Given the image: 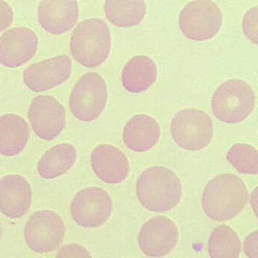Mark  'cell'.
<instances>
[{
  "label": "cell",
  "mask_w": 258,
  "mask_h": 258,
  "mask_svg": "<svg viewBox=\"0 0 258 258\" xmlns=\"http://www.w3.org/2000/svg\"><path fill=\"white\" fill-rule=\"evenodd\" d=\"M161 137L158 122L146 114H137L125 125L123 140L125 146L135 152H146L156 146Z\"/></svg>",
  "instance_id": "17"
},
{
  "label": "cell",
  "mask_w": 258,
  "mask_h": 258,
  "mask_svg": "<svg viewBox=\"0 0 258 258\" xmlns=\"http://www.w3.org/2000/svg\"><path fill=\"white\" fill-rule=\"evenodd\" d=\"M255 105L253 88L241 79L228 80L220 84L211 99L214 115L229 124L244 121L253 112Z\"/></svg>",
  "instance_id": "4"
},
{
  "label": "cell",
  "mask_w": 258,
  "mask_h": 258,
  "mask_svg": "<svg viewBox=\"0 0 258 258\" xmlns=\"http://www.w3.org/2000/svg\"><path fill=\"white\" fill-rule=\"evenodd\" d=\"M248 191L244 182L233 174H222L211 179L204 188L202 207L215 221H228L245 207Z\"/></svg>",
  "instance_id": "1"
},
{
  "label": "cell",
  "mask_w": 258,
  "mask_h": 258,
  "mask_svg": "<svg viewBox=\"0 0 258 258\" xmlns=\"http://www.w3.org/2000/svg\"><path fill=\"white\" fill-rule=\"evenodd\" d=\"M137 199L146 209L154 212L171 211L180 202L182 187L176 173L164 167L146 169L136 184Z\"/></svg>",
  "instance_id": "2"
},
{
  "label": "cell",
  "mask_w": 258,
  "mask_h": 258,
  "mask_svg": "<svg viewBox=\"0 0 258 258\" xmlns=\"http://www.w3.org/2000/svg\"><path fill=\"white\" fill-rule=\"evenodd\" d=\"M66 231V225L59 214L50 210H41L28 219L24 237L33 251L46 253L54 251L61 245Z\"/></svg>",
  "instance_id": "8"
},
{
  "label": "cell",
  "mask_w": 258,
  "mask_h": 258,
  "mask_svg": "<svg viewBox=\"0 0 258 258\" xmlns=\"http://www.w3.org/2000/svg\"><path fill=\"white\" fill-rule=\"evenodd\" d=\"M77 151L70 143H61L51 148L37 165L39 175L45 179H54L67 173L75 164Z\"/></svg>",
  "instance_id": "20"
},
{
  "label": "cell",
  "mask_w": 258,
  "mask_h": 258,
  "mask_svg": "<svg viewBox=\"0 0 258 258\" xmlns=\"http://www.w3.org/2000/svg\"><path fill=\"white\" fill-rule=\"evenodd\" d=\"M1 232H2V229H1V223H0V238H1Z\"/></svg>",
  "instance_id": "28"
},
{
  "label": "cell",
  "mask_w": 258,
  "mask_h": 258,
  "mask_svg": "<svg viewBox=\"0 0 258 258\" xmlns=\"http://www.w3.org/2000/svg\"><path fill=\"white\" fill-rule=\"evenodd\" d=\"M242 29L244 35L252 43H257V7L250 8L244 15L242 21Z\"/></svg>",
  "instance_id": "24"
},
{
  "label": "cell",
  "mask_w": 258,
  "mask_h": 258,
  "mask_svg": "<svg viewBox=\"0 0 258 258\" xmlns=\"http://www.w3.org/2000/svg\"><path fill=\"white\" fill-rule=\"evenodd\" d=\"M56 258H92L90 252L79 244H66L57 253Z\"/></svg>",
  "instance_id": "25"
},
{
  "label": "cell",
  "mask_w": 258,
  "mask_h": 258,
  "mask_svg": "<svg viewBox=\"0 0 258 258\" xmlns=\"http://www.w3.org/2000/svg\"><path fill=\"white\" fill-rule=\"evenodd\" d=\"M170 134L179 147L195 152L202 150L209 144L214 134V126L206 113L196 108H185L173 117Z\"/></svg>",
  "instance_id": "6"
},
{
  "label": "cell",
  "mask_w": 258,
  "mask_h": 258,
  "mask_svg": "<svg viewBox=\"0 0 258 258\" xmlns=\"http://www.w3.org/2000/svg\"><path fill=\"white\" fill-rule=\"evenodd\" d=\"M226 159L242 174L256 175L258 173L257 150L246 143L233 145L226 153Z\"/></svg>",
  "instance_id": "23"
},
{
  "label": "cell",
  "mask_w": 258,
  "mask_h": 258,
  "mask_svg": "<svg viewBox=\"0 0 258 258\" xmlns=\"http://www.w3.org/2000/svg\"><path fill=\"white\" fill-rule=\"evenodd\" d=\"M210 258H238L241 244L236 232L226 225L216 228L208 244Z\"/></svg>",
  "instance_id": "22"
},
{
  "label": "cell",
  "mask_w": 258,
  "mask_h": 258,
  "mask_svg": "<svg viewBox=\"0 0 258 258\" xmlns=\"http://www.w3.org/2000/svg\"><path fill=\"white\" fill-rule=\"evenodd\" d=\"M108 102V87L104 78L95 72H87L74 86L69 96L72 115L82 122L99 118Z\"/></svg>",
  "instance_id": "5"
},
{
  "label": "cell",
  "mask_w": 258,
  "mask_h": 258,
  "mask_svg": "<svg viewBox=\"0 0 258 258\" xmlns=\"http://www.w3.org/2000/svg\"><path fill=\"white\" fill-rule=\"evenodd\" d=\"M79 17L76 1L49 0L38 6V20L42 28L49 34L59 35L73 28Z\"/></svg>",
  "instance_id": "16"
},
{
  "label": "cell",
  "mask_w": 258,
  "mask_h": 258,
  "mask_svg": "<svg viewBox=\"0 0 258 258\" xmlns=\"http://www.w3.org/2000/svg\"><path fill=\"white\" fill-rule=\"evenodd\" d=\"M32 202V189L23 176L10 174L0 179V211L11 219L25 215Z\"/></svg>",
  "instance_id": "14"
},
{
  "label": "cell",
  "mask_w": 258,
  "mask_h": 258,
  "mask_svg": "<svg viewBox=\"0 0 258 258\" xmlns=\"http://www.w3.org/2000/svg\"><path fill=\"white\" fill-rule=\"evenodd\" d=\"M157 75L155 61L149 57L138 55L131 58L123 67L122 84L129 93H143L155 84Z\"/></svg>",
  "instance_id": "19"
},
{
  "label": "cell",
  "mask_w": 258,
  "mask_h": 258,
  "mask_svg": "<svg viewBox=\"0 0 258 258\" xmlns=\"http://www.w3.org/2000/svg\"><path fill=\"white\" fill-rule=\"evenodd\" d=\"M38 49V37L25 27L12 28L0 37V64L18 68L34 58Z\"/></svg>",
  "instance_id": "12"
},
{
  "label": "cell",
  "mask_w": 258,
  "mask_h": 258,
  "mask_svg": "<svg viewBox=\"0 0 258 258\" xmlns=\"http://www.w3.org/2000/svg\"><path fill=\"white\" fill-rule=\"evenodd\" d=\"M28 118L34 133L46 141L54 140L66 126V108L53 96L40 95L33 99Z\"/></svg>",
  "instance_id": "10"
},
{
  "label": "cell",
  "mask_w": 258,
  "mask_h": 258,
  "mask_svg": "<svg viewBox=\"0 0 258 258\" xmlns=\"http://www.w3.org/2000/svg\"><path fill=\"white\" fill-rule=\"evenodd\" d=\"M113 203L107 191L99 187L84 188L75 195L70 205L74 221L84 228H96L108 221Z\"/></svg>",
  "instance_id": "9"
},
{
  "label": "cell",
  "mask_w": 258,
  "mask_h": 258,
  "mask_svg": "<svg viewBox=\"0 0 258 258\" xmlns=\"http://www.w3.org/2000/svg\"><path fill=\"white\" fill-rule=\"evenodd\" d=\"M111 47L109 28L100 19L80 22L71 36V53L84 67L96 68L103 64L109 56Z\"/></svg>",
  "instance_id": "3"
},
{
  "label": "cell",
  "mask_w": 258,
  "mask_h": 258,
  "mask_svg": "<svg viewBox=\"0 0 258 258\" xmlns=\"http://www.w3.org/2000/svg\"><path fill=\"white\" fill-rule=\"evenodd\" d=\"M257 231L250 233L244 241V251L248 258H258L257 251Z\"/></svg>",
  "instance_id": "27"
},
{
  "label": "cell",
  "mask_w": 258,
  "mask_h": 258,
  "mask_svg": "<svg viewBox=\"0 0 258 258\" xmlns=\"http://www.w3.org/2000/svg\"><path fill=\"white\" fill-rule=\"evenodd\" d=\"M91 166L99 179L111 185L123 182L130 173L129 161L126 155L109 144L99 145L93 151Z\"/></svg>",
  "instance_id": "15"
},
{
  "label": "cell",
  "mask_w": 258,
  "mask_h": 258,
  "mask_svg": "<svg viewBox=\"0 0 258 258\" xmlns=\"http://www.w3.org/2000/svg\"><path fill=\"white\" fill-rule=\"evenodd\" d=\"M108 20L119 28L137 26L144 19L146 5L144 1L110 0L104 5Z\"/></svg>",
  "instance_id": "21"
},
{
  "label": "cell",
  "mask_w": 258,
  "mask_h": 258,
  "mask_svg": "<svg viewBox=\"0 0 258 258\" xmlns=\"http://www.w3.org/2000/svg\"><path fill=\"white\" fill-rule=\"evenodd\" d=\"M72 69V61L69 57H54L27 68L23 74L24 83L34 93L47 91L68 81Z\"/></svg>",
  "instance_id": "13"
},
{
  "label": "cell",
  "mask_w": 258,
  "mask_h": 258,
  "mask_svg": "<svg viewBox=\"0 0 258 258\" xmlns=\"http://www.w3.org/2000/svg\"><path fill=\"white\" fill-rule=\"evenodd\" d=\"M223 16L218 6L212 1H192L185 5L179 16L182 34L194 41H206L217 35Z\"/></svg>",
  "instance_id": "7"
},
{
  "label": "cell",
  "mask_w": 258,
  "mask_h": 258,
  "mask_svg": "<svg viewBox=\"0 0 258 258\" xmlns=\"http://www.w3.org/2000/svg\"><path fill=\"white\" fill-rule=\"evenodd\" d=\"M179 230L173 220L158 216L148 220L140 229L138 243L146 256L161 258L167 256L177 244Z\"/></svg>",
  "instance_id": "11"
},
{
  "label": "cell",
  "mask_w": 258,
  "mask_h": 258,
  "mask_svg": "<svg viewBox=\"0 0 258 258\" xmlns=\"http://www.w3.org/2000/svg\"><path fill=\"white\" fill-rule=\"evenodd\" d=\"M13 19L14 13L10 4L0 1V31L7 29L13 23Z\"/></svg>",
  "instance_id": "26"
},
{
  "label": "cell",
  "mask_w": 258,
  "mask_h": 258,
  "mask_svg": "<svg viewBox=\"0 0 258 258\" xmlns=\"http://www.w3.org/2000/svg\"><path fill=\"white\" fill-rule=\"evenodd\" d=\"M30 129L26 120L15 114L0 116V154L13 157L26 147Z\"/></svg>",
  "instance_id": "18"
}]
</instances>
